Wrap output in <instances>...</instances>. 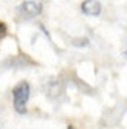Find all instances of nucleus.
<instances>
[{
    "label": "nucleus",
    "instance_id": "obj_1",
    "mask_svg": "<svg viewBox=\"0 0 127 129\" xmlns=\"http://www.w3.org/2000/svg\"><path fill=\"white\" fill-rule=\"evenodd\" d=\"M29 93H31V88H29V83L25 82V80L13 88V108H15L16 113L25 114L28 111L26 105H28L29 100Z\"/></svg>",
    "mask_w": 127,
    "mask_h": 129
},
{
    "label": "nucleus",
    "instance_id": "obj_2",
    "mask_svg": "<svg viewBox=\"0 0 127 129\" xmlns=\"http://www.w3.org/2000/svg\"><path fill=\"white\" fill-rule=\"evenodd\" d=\"M18 10L25 18H36V16L42 12V7H41V3L36 2V0H26V2H23L21 5H20Z\"/></svg>",
    "mask_w": 127,
    "mask_h": 129
},
{
    "label": "nucleus",
    "instance_id": "obj_3",
    "mask_svg": "<svg viewBox=\"0 0 127 129\" xmlns=\"http://www.w3.org/2000/svg\"><path fill=\"white\" fill-rule=\"evenodd\" d=\"M82 12L88 16H98L101 13V3L98 0H85L82 3Z\"/></svg>",
    "mask_w": 127,
    "mask_h": 129
},
{
    "label": "nucleus",
    "instance_id": "obj_4",
    "mask_svg": "<svg viewBox=\"0 0 127 129\" xmlns=\"http://www.w3.org/2000/svg\"><path fill=\"white\" fill-rule=\"evenodd\" d=\"M73 44H75V46H88L90 41H88L86 38H82V39L77 38V39H73Z\"/></svg>",
    "mask_w": 127,
    "mask_h": 129
},
{
    "label": "nucleus",
    "instance_id": "obj_5",
    "mask_svg": "<svg viewBox=\"0 0 127 129\" xmlns=\"http://www.w3.org/2000/svg\"><path fill=\"white\" fill-rule=\"evenodd\" d=\"M7 33H8V28H7V25H5L3 21H0V39L5 38Z\"/></svg>",
    "mask_w": 127,
    "mask_h": 129
},
{
    "label": "nucleus",
    "instance_id": "obj_6",
    "mask_svg": "<svg viewBox=\"0 0 127 129\" xmlns=\"http://www.w3.org/2000/svg\"><path fill=\"white\" fill-rule=\"evenodd\" d=\"M67 129H75V127H73V126H69V127H67Z\"/></svg>",
    "mask_w": 127,
    "mask_h": 129
},
{
    "label": "nucleus",
    "instance_id": "obj_7",
    "mask_svg": "<svg viewBox=\"0 0 127 129\" xmlns=\"http://www.w3.org/2000/svg\"><path fill=\"white\" fill-rule=\"evenodd\" d=\"M125 56H127V52H125Z\"/></svg>",
    "mask_w": 127,
    "mask_h": 129
}]
</instances>
